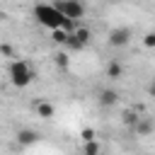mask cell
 Wrapping results in <instances>:
<instances>
[{
    "label": "cell",
    "mask_w": 155,
    "mask_h": 155,
    "mask_svg": "<svg viewBox=\"0 0 155 155\" xmlns=\"http://www.w3.org/2000/svg\"><path fill=\"white\" fill-rule=\"evenodd\" d=\"M82 2H85V0H82Z\"/></svg>",
    "instance_id": "cell-19"
},
{
    "label": "cell",
    "mask_w": 155,
    "mask_h": 155,
    "mask_svg": "<svg viewBox=\"0 0 155 155\" xmlns=\"http://www.w3.org/2000/svg\"><path fill=\"white\" fill-rule=\"evenodd\" d=\"M53 5L61 10V15L65 19H75V22H80L85 17V12H87V7H85L82 0H56Z\"/></svg>",
    "instance_id": "cell-3"
},
{
    "label": "cell",
    "mask_w": 155,
    "mask_h": 155,
    "mask_svg": "<svg viewBox=\"0 0 155 155\" xmlns=\"http://www.w3.org/2000/svg\"><path fill=\"white\" fill-rule=\"evenodd\" d=\"M94 138H97V131H94V128H90V126H87V128H82V131H80V140H82V143L94 140Z\"/></svg>",
    "instance_id": "cell-14"
},
{
    "label": "cell",
    "mask_w": 155,
    "mask_h": 155,
    "mask_svg": "<svg viewBox=\"0 0 155 155\" xmlns=\"http://www.w3.org/2000/svg\"><path fill=\"white\" fill-rule=\"evenodd\" d=\"M56 65H58L61 70H65V68H68V56H65V53H58V56H56Z\"/></svg>",
    "instance_id": "cell-17"
},
{
    "label": "cell",
    "mask_w": 155,
    "mask_h": 155,
    "mask_svg": "<svg viewBox=\"0 0 155 155\" xmlns=\"http://www.w3.org/2000/svg\"><path fill=\"white\" fill-rule=\"evenodd\" d=\"M82 155H102V143H99L97 138L82 143Z\"/></svg>",
    "instance_id": "cell-11"
},
{
    "label": "cell",
    "mask_w": 155,
    "mask_h": 155,
    "mask_svg": "<svg viewBox=\"0 0 155 155\" xmlns=\"http://www.w3.org/2000/svg\"><path fill=\"white\" fill-rule=\"evenodd\" d=\"M51 39L56 41V44H61V46H65V39H68V31L65 29H51Z\"/></svg>",
    "instance_id": "cell-12"
},
{
    "label": "cell",
    "mask_w": 155,
    "mask_h": 155,
    "mask_svg": "<svg viewBox=\"0 0 155 155\" xmlns=\"http://www.w3.org/2000/svg\"><path fill=\"white\" fill-rule=\"evenodd\" d=\"M34 109H36V114L44 119V121H48V119H53V114H56V107L51 104V102H44V99H39L36 104H34Z\"/></svg>",
    "instance_id": "cell-7"
},
{
    "label": "cell",
    "mask_w": 155,
    "mask_h": 155,
    "mask_svg": "<svg viewBox=\"0 0 155 155\" xmlns=\"http://www.w3.org/2000/svg\"><path fill=\"white\" fill-rule=\"evenodd\" d=\"M107 2H124V0H107Z\"/></svg>",
    "instance_id": "cell-18"
},
{
    "label": "cell",
    "mask_w": 155,
    "mask_h": 155,
    "mask_svg": "<svg viewBox=\"0 0 155 155\" xmlns=\"http://www.w3.org/2000/svg\"><path fill=\"white\" fill-rule=\"evenodd\" d=\"M34 17H36V22L44 24L46 29H58V27L63 24V19H65L53 2H39V5L34 7Z\"/></svg>",
    "instance_id": "cell-1"
},
{
    "label": "cell",
    "mask_w": 155,
    "mask_h": 155,
    "mask_svg": "<svg viewBox=\"0 0 155 155\" xmlns=\"http://www.w3.org/2000/svg\"><path fill=\"white\" fill-rule=\"evenodd\" d=\"M7 75H10V82H12L15 87H27V85L34 80V68H31L27 61L17 58V61H12V63H10Z\"/></svg>",
    "instance_id": "cell-2"
},
{
    "label": "cell",
    "mask_w": 155,
    "mask_h": 155,
    "mask_svg": "<svg viewBox=\"0 0 155 155\" xmlns=\"http://www.w3.org/2000/svg\"><path fill=\"white\" fill-rule=\"evenodd\" d=\"M128 41H131V29L128 27H116L107 36V44L111 48H124V46H128Z\"/></svg>",
    "instance_id": "cell-4"
},
{
    "label": "cell",
    "mask_w": 155,
    "mask_h": 155,
    "mask_svg": "<svg viewBox=\"0 0 155 155\" xmlns=\"http://www.w3.org/2000/svg\"><path fill=\"white\" fill-rule=\"evenodd\" d=\"M138 119H140V116H138V111H124V124H126V126H131V128H133Z\"/></svg>",
    "instance_id": "cell-13"
},
{
    "label": "cell",
    "mask_w": 155,
    "mask_h": 155,
    "mask_svg": "<svg viewBox=\"0 0 155 155\" xmlns=\"http://www.w3.org/2000/svg\"><path fill=\"white\" fill-rule=\"evenodd\" d=\"M34 143H39V133H36L34 128H19V131H17V145L29 148V145H34Z\"/></svg>",
    "instance_id": "cell-6"
},
{
    "label": "cell",
    "mask_w": 155,
    "mask_h": 155,
    "mask_svg": "<svg viewBox=\"0 0 155 155\" xmlns=\"http://www.w3.org/2000/svg\"><path fill=\"white\" fill-rule=\"evenodd\" d=\"M143 46H145V48H153V46H155V34H153V31H148V34L143 36Z\"/></svg>",
    "instance_id": "cell-16"
},
{
    "label": "cell",
    "mask_w": 155,
    "mask_h": 155,
    "mask_svg": "<svg viewBox=\"0 0 155 155\" xmlns=\"http://www.w3.org/2000/svg\"><path fill=\"white\" fill-rule=\"evenodd\" d=\"M70 34L75 36V41H78L80 46H87V44H90V39H92V31H90L87 27H82V24H78V27H75Z\"/></svg>",
    "instance_id": "cell-8"
},
{
    "label": "cell",
    "mask_w": 155,
    "mask_h": 155,
    "mask_svg": "<svg viewBox=\"0 0 155 155\" xmlns=\"http://www.w3.org/2000/svg\"><path fill=\"white\" fill-rule=\"evenodd\" d=\"M97 102H99L104 109H109V107H116V104H119V90H114V87H104V90H99V94H97Z\"/></svg>",
    "instance_id": "cell-5"
},
{
    "label": "cell",
    "mask_w": 155,
    "mask_h": 155,
    "mask_svg": "<svg viewBox=\"0 0 155 155\" xmlns=\"http://www.w3.org/2000/svg\"><path fill=\"white\" fill-rule=\"evenodd\" d=\"M0 56H5V58H12V56H15V48H12L10 44H0Z\"/></svg>",
    "instance_id": "cell-15"
},
{
    "label": "cell",
    "mask_w": 155,
    "mask_h": 155,
    "mask_svg": "<svg viewBox=\"0 0 155 155\" xmlns=\"http://www.w3.org/2000/svg\"><path fill=\"white\" fill-rule=\"evenodd\" d=\"M133 131H136V136H150V133H153V121H150L148 116H140V119L136 121Z\"/></svg>",
    "instance_id": "cell-9"
},
{
    "label": "cell",
    "mask_w": 155,
    "mask_h": 155,
    "mask_svg": "<svg viewBox=\"0 0 155 155\" xmlns=\"http://www.w3.org/2000/svg\"><path fill=\"white\" fill-rule=\"evenodd\" d=\"M107 78H109V80L124 78V65H121L119 61H109V63H107Z\"/></svg>",
    "instance_id": "cell-10"
}]
</instances>
